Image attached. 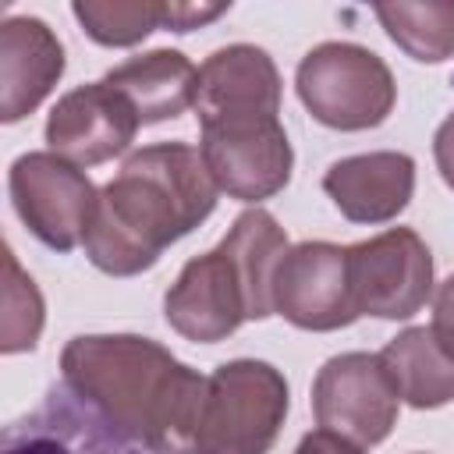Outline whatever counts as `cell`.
I'll return each instance as SVG.
<instances>
[{"label":"cell","instance_id":"6da1fadb","mask_svg":"<svg viewBox=\"0 0 454 454\" xmlns=\"http://www.w3.org/2000/svg\"><path fill=\"white\" fill-rule=\"evenodd\" d=\"M60 383L145 454H188L206 376L138 333H82L60 351Z\"/></svg>","mask_w":454,"mask_h":454},{"label":"cell","instance_id":"7a4b0ae2","mask_svg":"<svg viewBox=\"0 0 454 454\" xmlns=\"http://www.w3.org/2000/svg\"><path fill=\"white\" fill-rule=\"evenodd\" d=\"M216 181L188 142H156L131 153L117 177L99 188L85 255L110 277L153 270L174 241L192 234L216 209Z\"/></svg>","mask_w":454,"mask_h":454},{"label":"cell","instance_id":"3957f363","mask_svg":"<svg viewBox=\"0 0 454 454\" xmlns=\"http://www.w3.org/2000/svg\"><path fill=\"white\" fill-rule=\"evenodd\" d=\"M287 234L273 213L245 209L216 248L188 259L163 294L167 323L195 344L227 340L245 319L273 316V277L287 255Z\"/></svg>","mask_w":454,"mask_h":454},{"label":"cell","instance_id":"277c9868","mask_svg":"<svg viewBox=\"0 0 454 454\" xmlns=\"http://www.w3.org/2000/svg\"><path fill=\"white\" fill-rule=\"evenodd\" d=\"M284 419V372L262 358H231L206 376L188 454H270Z\"/></svg>","mask_w":454,"mask_h":454},{"label":"cell","instance_id":"5b68a950","mask_svg":"<svg viewBox=\"0 0 454 454\" xmlns=\"http://www.w3.org/2000/svg\"><path fill=\"white\" fill-rule=\"evenodd\" d=\"M294 89L301 106L333 131L376 128L397 103L387 60L358 43L312 46L294 71Z\"/></svg>","mask_w":454,"mask_h":454},{"label":"cell","instance_id":"8992f818","mask_svg":"<svg viewBox=\"0 0 454 454\" xmlns=\"http://www.w3.org/2000/svg\"><path fill=\"white\" fill-rule=\"evenodd\" d=\"M7 192L21 223L53 252H71L85 241L96 213V184L89 174L57 153H21L7 170Z\"/></svg>","mask_w":454,"mask_h":454},{"label":"cell","instance_id":"52a82bcc","mask_svg":"<svg viewBox=\"0 0 454 454\" xmlns=\"http://www.w3.org/2000/svg\"><path fill=\"white\" fill-rule=\"evenodd\" d=\"M199 153L220 192L262 202L291 181L294 153L280 117H227L199 124Z\"/></svg>","mask_w":454,"mask_h":454},{"label":"cell","instance_id":"ba28073f","mask_svg":"<svg viewBox=\"0 0 454 454\" xmlns=\"http://www.w3.org/2000/svg\"><path fill=\"white\" fill-rule=\"evenodd\" d=\"M348 277L358 316L408 319L433 294V255L411 227H390L348 245Z\"/></svg>","mask_w":454,"mask_h":454},{"label":"cell","instance_id":"9c48e42d","mask_svg":"<svg viewBox=\"0 0 454 454\" xmlns=\"http://www.w3.org/2000/svg\"><path fill=\"white\" fill-rule=\"evenodd\" d=\"M397 390L369 351H344L319 365L312 380V415L323 429H333L362 447H376L397 422Z\"/></svg>","mask_w":454,"mask_h":454},{"label":"cell","instance_id":"30bf717a","mask_svg":"<svg viewBox=\"0 0 454 454\" xmlns=\"http://www.w3.org/2000/svg\"><path fill=\"white\" fill-rule=\"evenodd\" d=\"M273 312L298 330H340L358 319L348 277V248L333 241L291 245L273 277Z\"/></svg>","mask_w":454,"mask_h":454},{"label":"cell","instance_id":"8fae6325","mask_svg":"<svg viewBox=\"0 0 454 454\" xmlns=\"http://www.w3.org/2000/svg\"><path fill=\"white\" fill-rule=\"evenodd\" d=\"M138 128L142 121L128 106V99L99 78L64 92L53 103L46 117V142L50 153L78 167H96L121 156L135 142Z\"/></svg>","mask_w":454,"mask_h":454},{"label":"cell","instance_id":"7c38bea8","mask_svg":"<svg viewBox=\"0 0 454 454\" xmlns=\"http://www.w3.org/2000/svg\"><path fill=\"white\" fill-rule=\"evenodd\" d=\"M195 114L202 121L280 117V71L262 46L231 43L199 67Z\"/></svg>","mask_w":454,"mask_h":454},{"label":"cell","instance_id":"4fadbf2b","mask_svg":"<svg viewBox=\"0 0 454 454\" xmlns=\"http://www.w3.org/2000/svg\"><path fill=\"white\" fill-rule=\"evenodd\" d=\"M4 454H145L106 426L82 397L64 383L46 394V401L7 426Z\"/></svg>","mask_w":454,"mask_h":454},{"label":"cell","instance_id":"5bb4252c","mask_svg":"<svg viewBox=\"0 0 454 454\" xmlns=\"http://www.w3.org/2000/svg\"><path fill=\"white\" fill-rule=\"evenodd\" d=\"M64 46L43 18L11 14L0 25V121L28 117L60 82Z\"/></svg>","mask_w":454,"mask_h":454},{"label":"cell","instance_id":"9a60e30c","mask_svg":"<svg viewBox=\"0 0 454 454\" xmlns=\"http://www.w3.org/2000/svg\"><path fill=\"white\" fill-rule=\"evenodd\" d=\"M323 192L351 223H387L411 202L415 160L394 149L344 156L323 174Z\"/></svg>","mask_w":454,"mask_h":454},{"label":"cell","instance_id":"2e32d148","mask_svg":"<svg viewBox=\"0 0 454 454\" xmlns=\"http://www.w3.org/2000/svg\"><path fill=\"white\" fill-rule=\"evenodd\" d=\"M103 82L128 99L142 124H160L195 106L199 67L181 50H149L110 67Z\"/></svg>","mask_w":454,"mask_h":454},{"label":"cell","instance_id":"e0dca14e","mask_svg":"<svg viewBox=\"0 0 454 454\" xmlns=\"http://www.w3.org/2000/svg\"><path fill=\"white\" fill-rule=\"evenodd\" d=\"M380 362L397 390V397L411 408H440L454 401V355L436 337L433 326H408L387 340Z\"/></svg>","mask_w":454,"mask_h":454},{"label":"cell","instance_id":"ac0fdd59","mask_svg":"<svg viewBox=\"0 0 454 454\" xmlns=\"http://www.w3.org/2000/svg\"><path fill=\"white\" fill-rule=\"evenodd\" d=\"M372 14L387 35L419 64H440L454 57V0H422V4H376Z\"/></svg>","mask_w":454,"mask_h":454},{"label":"cell","instance_id":"d6986e66","mask_svg":"<svg viewBox=\"0 0 454 454\" xmlns=\"http://www.w3.org/2000/svg\"><path fill=\"white\" fill-rule=\"evenodd\" d=\"M71 14L99 46H135L167 25V0H74Z\"/></svg>","mask_w":454,"mask_h":454},{"label":"cell","instance_id":"ffe728a7","mask_svg":"<svg viewBox=\"0 0 454 454\" xmlns=\"http://www.w3.org/2000/svg\"><path fill=\"white\" fill-rule=\"evenodd\" d=\"M43 333V294L35 280L18 266L14 252H7V287H4V355L32 351Z\"/></svg>","mask_w":454,"mask_h":454},{"label":"cell","instance_id":"44dd1931","mask_svg":"<svg viewBox=\"0 0 454 454\" xmlns=\"http://www.w3.org/2000/svg\"><path fill=\"white\" fill-rule=\"evenodd\" d=\"M231 4H167V25L170 32H192L199 25L216 21L220 14H227Z\"/></svg>","mask_w":454,"mask_h":454},{"label":"cell","instance_id":"7402d4cb","mask_svg":"<svg viewBox=\"0 0 454 454\" xmlns=\"http://www.w3.org/2000/svg\"><path fill=\"white\" fill-rule=\"evenodd\" d=\"M294 454H365V450H362V443H355V440L319 426V429H312V433H305L298 440Z\"/></svg>","mask_w":454,"mask_h":454},{"label":"cell","instance_id":"603a6c76","mask_svg":"<svg viewBox=\"0 0 454 454\" xmlns=\"http://www.w3.org/2000/svg\"><path fill=\"white\" fill-rule=\"evenodd\" d=\"M436 337L447 344V351L454 355V273L436 287V298H433V323Z\"/></svg>","mask_w":454,"mask_h":454},{"label":"cell","instance_id":"cb8c5ba5","mask_svg":"<svg viewBox=\"0 0 454 454\" xmlns=\"http://www.w3.org/2000/svg\"><path fill=\"white\" fill-rule=\"evenodd\" d=\"M433 160L447 188H454V114L443 117V124L433 135Z\"/></svg>","mask_w":454,"mask_h":454}]
</instances>
